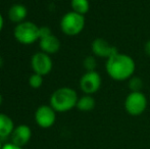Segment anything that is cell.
Listing matches in <instances>:
<instances>
[{
	"instance_id": "6da1fadb",
	"label": "cell",
	"mask_w": 150,
	"mask_h": 149,
	"mask_svg": "<svg viewBox=\"0 0 150 149\" xmlns=\"http://www.w3.org/2000/svg\"><path fill=\"white\" fill-rule=\"evenodd\" d=\"M136 71V62L129 54L117 52L105 61V72L117 82L128 81Z\"/></svg>"
},
{
	"instance_id": "7a4b0ae2",
	"label": "cell",
	"mask_w": 150,
	"mask_h": 149,
	"mask_svg": "<svg viewBox=\"0 0 150 149\" xmlns=\"http://www.w3.org/2000/svg\"><path fill=\"white\" fill-rule=\"evenodd\" d=\"M79 99L77 92L69 87H60L50 96L49 105L56 112H67L77 106Z\"/></svg>"
},
{
	"instance_id": "3957f363",
	"label": "cell",
	"mask_w": 150,
	"mask_h": 149,
	"mask_svg": "<svg viewBox=\"0 0 150 149\" xmlns=\"http://www.w3.org/2000/svg\"><path fill=\"white\" fill-rule=\"evenodd\" d=\"M60 30L67 36H77L81 34L85 29V16H82L75 11H69L61 18Z\"/></svg>"
},
{
	"instance_id": "277c9868",
	"label": "cell",
	"mask_w": 150,
	"mask_h": 149,
	"mask_svg": "<svg viewBox=\"0 0 150 149\" xmlns=\"http://www.w3.org/2000/svg\"><path fill=\"white\" fill-rule=\"evenodd\" d=\"M39 28L33 22H23L14 27L13 36L21 44L30 45L40 40Z\"/></svg>"
},
{
	"instance_id": "5b68a950",
	"label": "cell",
	"mask_w": 150,
	"mask_h": 149,
	"mask_svg": "<svg viewBox=\"0 0 150 149\" xmlns=\"http://www.w3.org/2000/svg\"><path fill=\"white\" fill-rule=\"evenodd\" d=\"M148 100L142 91L130 92L124 101V107L127 113L132 117H139L147 109Z\"/></svg>"
},
{
	"instance_id": "8992f818",
	"label": "cell",
	"mask_w": 150,
	"mask_h": 149,
	"mask_svg": "<svg viewBox=\"0 0 150 149\" xmlns=\"http://www.w3.org/2000/svg\"><path fill=\"white\" fill-rule=\"evenodd\" d=\"M79 85L80 89L84 94L93 95L100 90L101 85H102V78L96 71L86 72L80 79Z\"/></svg>"
},
{
	"instance_id": "52a82bcc",
	"label": "cell",
	"mask_w": 150,
	"mask_h": 149,
	"mask_svg": "<svg viewBox=\"0 0 150 149\" xmlns=\"http://www.w3.org/2000/svg\"><path fill=\"white\" fill-rule=\"evenodd\" d=\"M31 66L35 74H38L42 77L48 75L52 71L53 62L48 54L44 52H37L31 58Z\"/></svg>"
},
{
	"instance_id": "ba28073f",
	"label": "cell",
	"mask_w": 150,
	"mask_h": 149,
	"mask_svg": "<svg viewBox=\"0 0 150 149\" xmlns=\"http://www.w3.org/2000/svg\"><path fill=\"white\" fill-rule=\"evenodd\" d=\"M91 50L94 56L99 58L108 59L110 56L115 54L117 51V47L111 45L108 41H106L103 38H95L91 43Z\"/></svg>"
},
{
	"instance_id": "9c48e42d",
	"label": "cell",
	"mask_w": 150,
	"mask_h": 149,
	"mask_svg": "<svg viewBox=\"0 0 150 149\" xmlns=\"http://www.w3.org/2000/svg\"><path fill=\"white\" fill-rule=\"evenodd\" d=\"M56 121V112L50 105H41L36 109L35 121L39 127L48 129Z\"/></svg>"
},
{
	"instance_id": "30bf717a",
	"label": "cell",
	"mask_w": 150,
	"mask_h": 149,
	"mask_svg": "<svg viewBox=\"0 0 150 149\" xmlns=\"http://www.w3.org/2000/svg\"><path fill=\"white\" fill-rule=\"evenodd\" d=\"M32 131L30 127L27 125H20L18 127L14 128L13 132H12L11 136V143L16 144V145L23 147L26 145L31 139Z\"/></svg>"
},
{
	"instance_id": "8fae6325",
	"label": "cell",
	"mask_w": 150,
	"mask_h": 149,
	"mask_svg": "<svg viewBox=\"0 0 150 149\" xmlns=\"http://www.w3.org/2000/svg\"><path fill=\"white\" fill-rule=\"evenodd\" d=\"M39 45H40V48H41V51L48 54V55L56 53V52H58V50L60 49L59 39L56 36H54L53 34L48 37L41 38V39L39 40Z\"/></svg>"
},
{
	"instance_id": "7c38bea8",
	"label": "cell",
	"mask_w": 150,
	"mask_h": 149,
	"mask_svg": "<svg viewBox=\"0 0 150 149\" xmlns=\"http://www.w3.org/2000/svg\"><path fill=\"white\" fill-rule=\"evenodd\" d=\"M27 16H28V9L26 6L20 3L11 5L8 10V18L16 25L25 22Z\"/></svg>"
},
{
	"instance_id": "4fadbf2b",
	"label": "cell",
	"mask_w": 150,
	"mask_h": 149,
	"mask_svg": "<svg viewBox=\"0 0 150 149\" xmlns=\"http://www.w3.org/2000/svg\"><path fill=\"white\" fill-rule=\"evenodd\" d=\"M13 130V121L5 113H0V140L11 136Z\"/></svg>"
},
{
	"instance_id": "5bb4252c",
	"label": "cell",
	"mask_w": 150,
	"mask_h": 149,
	"mask_svg": "<svg viewBox=\"0 0 150 149\" xmlns=\"http://www.w3.org/2000/svg\"><path fill=\"white\" fill-rule=\"evenodd\" d=\"M95 105H96V101H95L93 95L84 94L83 96L79 97L76 107H77L80 112H91V110L94 109Z\"/></svg>"
},
{
	"instance_id": "9a60e30c",
	"label": "cell",
	"mask_w": 150,
	"mask_h": 149,
	"mask_svg": "<svg viewBox=\"0 0 150 149\" xmlns=\"http://www.w3.org/2000/svg\"><path fill=\"white\" fill-rule=\"evenodd\" d=\"M71 10L82 16H85L90 10L89 0H71Z\"/></svg>"
},
{
	"instance_id": "2e32d148",
	"label": "cell",
	"mask_w": 150,
	"mask_h": 149,
	"mask_svg": "<svg viewBox=\"0 0 150 149\" xmlns=\"http://www.w3.org/2000/svg\"><path fill=\"white\" fill-rule=\"evenodd\" d=\"M143 86V80L140 77H137V76H133L132 78L128 80V88L130 90V92H140L142 91Z\"/></svg>"
},
{
	"instance_id": "e0dca14e",
	"label": "cell",
	"mask_w": 150,
	"mask_h": 149,
	"mask_svg": "<svg viewBox=\"0 0 150 149\" xmlns=\"http://www.w3.org/2000/svg\"><path fill=\"white\" fill-rule=\"evenodd\" d=\"M83 66L86 70V72H93V71H96V68H97L96 56H94V55L86 56L83 60Z\"/></svg>"
},
{
	"instance_id": "ac0fdd59",
	"label": "cell",
	"mask_w": 150,
	"mask_h": 149,
	"mask_svg": "<svg viewBox=\"0 0 150 149\" xmlns=\"http://www.w3.org/2000/svg\"><path fill=\"white\" fill-rule=\"evenodd\" d=\"M43 84V77L38 74H35L34 73L33 75L30 76L29 78V85L31 86L33 89H38L40 88Z\"/></svg>"
},
{
	"instance_id": "d6986e66",
	"label": "cell",
	"mask_w": 150,
	"mask_h": 149,
	"mask_svg": "<svg viewBox=\"0 0 150 149\" xmlns=\"http://www.w3.org/2000/svg\"><path fill=\"white\" fill-rule=\"evenodd\" d=\"M39 34H40V39H41V38H45V37H48V36H50V35H52V32L49 27L43 26L39 28Z\"/></svg>"
},
{
	"instance_id": "ffe728a7",
	"label": "cell",
	"mask_w": 150,
	"mask_h": 149,
	"mask_svg": "<svg viewBox=\"0 0 150 149\" xmlns=\"http://www.w3.org/2000/svg\"><path fill=\"white\" fill-rule=\"evenodd\" d=\"M2 149H23V148L13 143H6L4 145H2Z\"/></svg>"
},
{
	"instance_id": "44dd1931",
	"label": "cell",
	"mask_w": 150,
	"mask_h": 149,
	"mask_svg": "<svg viewBox=\"0 0 150 149\" xmlns=\"http://www.w3.org/2000/svg\"><path fill=\"white\" fill-rule=\"evenodd\" d=\"M144 52L148 57H150V39L147 40L144 44Z\"/></svg>"
},
{
	"instance_id": "7402d4cb",
	"label": "cell",
	"mask_w": 150,
	"mask_h": 149,
	"mask_svg": "<svg viewBox=\"0 0 150 149\" xmlns=\"http://www.w3.org/2000/svg\"><path fill=\"white\" fill-rule=\"evenodd\" d=\"M3 25H4V20H3V16H2V14L0 13V32L2 31V29H3Z\"/></svg>"
},
{
	"instance_id": "603a6c76",
	"label": "cell",
	"mask_w": 150,
	"mask_h": 149,
	"mask_svg": "<svg viewBox=\"0 0 150 149\" xmlns=\"http://www.w3.org/2000/svg\"><path fill=\"white\" fill-rule=\"evenodd\" d=\"M2 66H3V58H2V56L0 55V68H2Z\"/></svg>"
},
{
	"instance_id": "cb8c5ba5",
	"label": "cell",
	"mask_w": 150,
	"mask_h": 149,
	"mask_svg": "<svg viewBox=\"0 0 150 149\" xmlns=\"http://www.w3.org/2000/svg\"><path fill=\"white\" fill-rule=\"evenodd\" d=\"M1 103H2V95L0 94V105H1Z\"/></svg>"
},
{
	"instance_id": "d4e9b609",
	"label": "cell",
	"mask_w": 150,
	"mask_h": 149,
	"mask_svg": "<svg viewBox=\"0 0 150 149\" xmlns=\"http://www.w3.org/2000/svg\"><path fill=\"white\" fill-rule=\"evenodd\" d=\"M0 149H2V144H1V140H0Z\"/></svg>"
}]
</instances>
